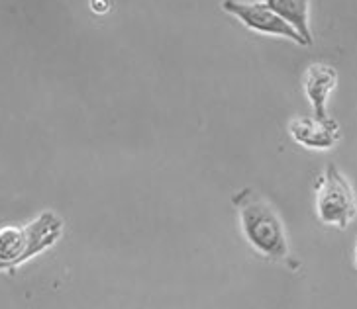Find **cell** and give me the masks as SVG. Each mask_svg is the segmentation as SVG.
<instances>
[{"label": "cell", "instance_id": "obj_1", "mask_svg": "<svg viewBox=\"0 0 357 309\" xmlns=\"http://www.w3.org/2000/svg\"><path fill=\"white\" fill-rule=\"evenodd\" d=\"M231 202L240 216L243 237L257 255L275 262L289 257L287 229L275 207L265 198L245 186L234 194Z\"/></svg>", "mask_w": 357, "mask_h": 309}, {"label": "cell", "instance_id": "obj_3", "mask_svg": "<svg viewBox=\"0 0 357 309\" xmlns=\"http://www.w3.org/2000/svg\"><path fill=\"white\" fill-rule=\"evenodd\" d=\"M316 217L328 227L347 229L357 217V196L351 182L334 163H328L314 188Z\"/></svg>", "mask_w": 357, "mask_h": 309}, {"label": "cell", "instance_id": "obj_8", "mask_svg": "<svg viewBox=\"0 0 357 309\" xmlns=\"http://www.w3.org/2000/svg\"><path fill=\"white\" fill-rule=\"evenodd\" d=\"M354 267L357 270V245H356V251H354Z\"/></svg>", "mask_w": 357, "mask_h": 309}, {"label": "cell", "instance_id": "obj_6", "mask_svg": "<svg viewBox=\"0 0 357 309\" xmlns=\"http://www.w3.org/2000/svg\"><path fill=\"white\" fill-rule=\"evenodd\" d=\"M337 84V71L332 65L326 63H312L305 72V81H303V88H305L306 98L314 110L316 118L326 120L328 116V100L334 93Z\"/></svg>", "mask_w": 357, "mask_h": 309}, {"label": "cell", "instance_id": "obj_7", "mask_svg": "<svg viewBox=\"0 0 357 309\" xmlns=\"http://www.w3.org/2000/svg\"><path fill=\"white\" fill-rule=\"evenodd\" d=\"M273 12H277L283 20H287L294 30L298 31L312 45V31H310V0H261Z\"/></svg>", "mask_w": 357, "mask_h": 309}, {"label": "cell", "instance_id": "obj_4", "mask_svg": "<svg viewBox=\"0 0 357 309\" xmlns=\"http://www.w3.org/2000/svg\"><path fill=\"white\" fill-rule=\"evenodd\" d=\"M222 8L231 14L234 18L243 22L250 30L259 31L265 35H277L291 40L296 45H305L308 47L306 40L294 30L293 26L287 20H283L277 12H273L265 2L255 0V2H240V0H224Z\"/></svg>", "mask_w": 357, "mask_h": 309}, {"label": "cell", "instance_id": "obj_5", "mask_svg": "<svg viewBox=\"0 0 357 309\" xmlns=\"http://www.w3.org/2000/svg\"><path fill=\"white\" fill-rule=\"evenodd\" d=\"M289 134L293 137L294 143L303 145L306 149L312 151H328L332 147H336L340 137H342V129L340 124L332 118H294L289 124Z\"/></svg>", "mask_w": 357, "mask_h": 309}, {"label": "cell", "instance_id": "obj_2", "mask_svg": "<svg viewBox=\"0 0 357 309\" xmlns=\"http://www.w3.org/2000/svg\"><path fill=\"white\" fill-rule=\"evenodd\" d=\"M65 223L55 212H42L24 227H2L0 231V268L12 270L26 260L52 248L63 237Z\"/></svg>", "mask_w": 357, "mask_h": 309}]
</instances>
